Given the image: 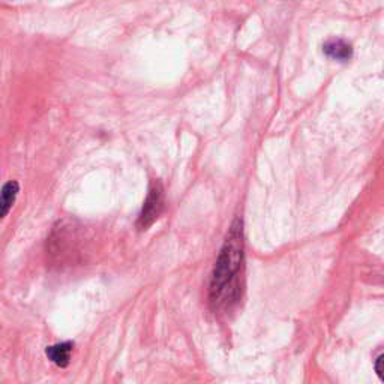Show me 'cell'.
Listing matches in <instances>:
<instances>
[{
	"instance_id": "5b68a950",
	"label": "cell",
	"mask_w": 384,
	"mask_h": 384,
	"mask_svg": "<svg viewBox=\"0 0 384 384\" xmlns=\"http://www.w3.org/2000/svg\"><path fill=\"white\" fill-rule=\"evenodd\" d=\"M323 50H325V53L329 57L336 59V60H342V62L351 59V56H353L351 45L348 43H346V41H342V39L329 41V43L325 44Z\"/></svg>"
},
{
	"instance_id": "277c9868",
	"label": "cell",
	"mask_w": 384,
	"mask_h": 384,
	"mask_svg": "<svg viewBox=\"0 0 384 384\" xmlns=\"http://www.w3.org/2000/svg\"><path fill=\"white\" fill-rule=\"evenodd\" d=\"M18 192L20 185L15 180H9L2 186V190H0V220H3L11 212Z\"/></svg>"
},
{
	"instance_id": "8992f818",
	"label": "cell",
	"mask_w": 384,
	"mask_h": 384,
	"mask_svg": "<svg viewBox=\"0 0 384 384\" xmlns=\"http://www.w3.org/2000/svg\"><path fill=\"white\" fill-rule=\"evenodd\" d=\"M383 355H380L378 357H377V360H376V371H377V376L380 377V378H383V368H381V363H383Z\"/></svg>"
},
{
	"instance_id": "6da1fadb",
	"label": "cell",
	"mask_w": 384,
	"mask_h": 384,
	"mask_svg": "<svg viewBox=\"0 0 384 384\" xmlns=\"http://www.w3.org/2000/svg\"><path fill=\"white\" fill-rule=\"evenodd\" d=\"M243 269V230L242 221L233 222L218 257L212 283L211 305L215 311H228L241 299V275Z\"/></svg>"
},
{
	"instance_id": "3957f363",
	"label": "cell",
	"mask_w": 384,
	"mask_h": 384,
	"mask_svg": "<svg viewBox=\"0 0 384 384\" xmlns=\"http://www.w3.org/2000/svg\"><path fill=\"white\" fill-rule=\"evenodd\" d=\"M72 347L74 344L72 342H59V344L50 346L45 350L47 357L55 363L59 368H66L71 362V355H72Z\"/></svg>"
},
{
	"instance_id": "7a4b0ae2",
	"label": "cell",
	"mask_w": 384,
	"mask_h": 384,
	"mask_svg": "<svg viewBox=\"0 0 384 384\" xmlns=\"http://www.w3.org/2000/svg\"><path fill=\"white\" fill-rule=\"evenodd\" d=\"M162 211H164V188L161 182L153 180L149 188L148 199L144 201L143 211L138 216V222H137L138 230L140 232L148 230V228L158 220Z\"/></svg>"
}]
</instances>
